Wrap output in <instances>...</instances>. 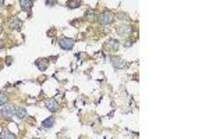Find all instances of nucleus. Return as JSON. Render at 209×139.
Segmentation results:
<instances>
[{
	"label": "nucleus",
	"instance_id": "nucleus-1",
	"mask_svg": "<svg viewBox=\"0 0 209 139\" xmlns=\"http://www.w3.org/2000/svg\"><path fill=\"white\" fill-rule=\"evenodd\" d=\"M74 43H75V40L71 39V38H60L59 39V45L63 50H71Z\"/></svg>",
	"mask_w": 209,
	"mask_h": 139
},
{
	"label": "nucleus",
	"instance_id": "nucleus-2",
	"mask_svg": "<svg viewBox=\"0 0 209 139\" xmlns=\"http://www.w3.org/2000/svg\"><path fill=\"white\" fill-rule=\"evenodd\" d=\"M0 113H2V115L4 118H13V115L16 114V109H14L11 104H4V106H2V109H0Z\"/></svg>",
	"mask_w": 209,
	"mask_h": 139
},
{
	"label": "nucleus",
	"instance_id": "nucleus-3",
	"mask_svg": "<svg viewBox=\"0 0 209 139\" xmlns=\"http://www.w3.org/2000/svg\"><path fill=\"white\" fill-rule=\"evenodd\" d=\"M99 21H101V24H103V25L111 24V22L114 21V14L110 13V11H105V13H102L101 16H99Z\"/></svg>",
	"mask_w": 209,
	"mask_h": 139
},
{
	"label": "nucleus",
	"instance_id": "nucleus-4",
	"mask_svg": "<svg viewBox=\"0 0 209 139\" xmlns=\"http://www.w3.org/2000/svg\"><path fill=\"white\" fill-rule=\"evenodd\" d=\"M110 61H111V65H113L116 70H121L125 67V60L123 57H117V56H111L110 57Z\"/></svg>",
	"mask_w": 209,
	"mask_h": 139
},
{
	"label": "nucleus",
	"instance_id": "nucleus-5",
	"mask_svg": "<svg viewBox=\"0 0 209 139\" xmlns=\"http://www.w3.org/2000/svg\"><path fill=\"white\" fill-rule=\"evenodd\" d=\"M131 32H133V28H131L130 25L123 24V25H119V27H117V34H119L120 36H128Z\"/></svg>",
	"mask_w": 209,
	"mask_h": 139
},
{
	"label": "nucleus",
	"instance_id": "nucleus-6",
	"mask_svg": "<svg viewBox=\"0 0 209 139\" xmlns=\"http://www.w3.org/2000/svg\"><path fill=\"white\" fill-rule=\"evenodd\" d=\"M45 106H46V109L49 110V111H57L59 110V102H57L56 99H49V100H46V103H45Z\"/></svg>",
	"mask_w": 209,
	"mask_h": 139
},
{
	"label": "nucleus",
	"instance_id": "nucleus-7",
	"mask_svg": "<svg viewBox=\"0 0 209 139\" xmlns=\"http://www.w3.org/2000/svg\"><path fill=\"white\" fill-rule=\"evenodd\" d=\"M16 115L20 118V120H25V118L28 117L25 107H22V106H17V107H16Z\"/></svg>",
	"mask_w": 209,
	"mask_h": 139
},
{
	"label": "nucleus",
	"instance_id": "nucleus-8",
	"mask_svg": "<svg viewBox=\"0 0 209 139\" xmlns=\"http://www.w3.org/2000/svg\"><path fill=\"white\" fill-rule=\"evenodd\" d=\"M8 25H10V28H13V29L18 31V29H21V27H22V22H21V20H18V18H17V17H14V18H11V20H10V22H8Z\"/></svg>",
	"mask_w": 209,
	"mask_h": 139
},
{
	"label": "nucleus",
	"instance_id": "nucleus-9",
	"mask_svg": "<svg viewBox=\"0 0 209 139\" xmlns=\"http://www.w3.org/2000/svg\"><path fill=\"white\" fill-rule=\"evenodd\" d=\"M48 65H49L48 59H39V60H36V67L41 70V71H45V70L48 68Z\"/></svg>",
	"mask_w": 209,
	"mask_h": 139
},
{
	"label": "nucleus",
	"instance_id": "nucleus-10",
	"mask_svg": "<svg viewBox=\"0 0 209 139\" xmlns=\"http://www.w3.org/2000/svg\"><path fill=\"white\" fill-rule=\"evenodd\" d=\"M20 6H21L22 10L30 11L31 8H32V6H34V2H32V0H21V2H20Z\"/></svg>",
	"mask_w": 209,
	"mask_h": 139
},
{
	"label": "nucleus",
	"instance_id": "nucleus-11",
	"mask_svg": "<svg viewBox=\"0 0 209 139\" xmlns=\"http://www.w3.org/2000/svg\"><path fill=\"white\" fill-rule=\"evenodd\" d=\"M53 125H54V117H49V118L42 121V128H45V129L52 128Z\"/></svg>",
	"mask_w": 209,
	"mask_h": 139
},
{
	"label": "nucleus",
	"instance_id": "nucleus-12",
	"mask_svg": "<svg viewBox=\"0 0 209 139\" xmlns=\"http://www.w3.org/2000/svg\"><path fill=\"white\" fill-rule=\"evenodd\" d=\"M0 139H16V135L11 134L8 129H4V131L0 134Z\"/></svg>",
	"mask_w": 209,
	"mask_h": 139
},
{
	"label": "nucleus",
	"instance_id": "nucleus-13",
	"mask_svg": "<svg viewBox=\"0 0 209 139\" xmlns=\"http://www.w3.org/2000/svg\"><path fill=\"white\" fill-rule=\"evenodd\" d=\"M8 102V96L4 93V92H0V106H4Z\"/></svg>",
	"mask_w": 209,
	"mask_h": 139
},
{
	"label": "nucleus",
	"instance_id": "nucleus-14",
	"mask_svg": "<svg viewBox=\"0 0 209 139\" xmlns=\"http://www.w3.org/2000/svg\"><path fill=\"white\" fill-rule=\"evenodd\" d=\"M107 45L110 46V47H113V50H119V47H120L119 42H117V40H114V39L109 40V42H107Z\"/></svg>",
	"mask_w": 209,
	"mask_h": 139
},
{
	"label": "nucleus",
	"instance_id": "nucleus-15",
	"mask_svg": "<svg viewBox=\"0 0 209 139\" xmlns=\"http://www.w3.org/2000/svg\"><path fill=\"white\" fill-rule=\"evenodd\" d=\"M80 4H81L80 2H68V3H67V6H68L70 8H75V7H78Z\"/></svg>",
	"mask_w": 209,
	"mask_h": 139
},
{
	"label": "nucleus",
	"instance_id": "nucleus-16",
	"mask_svg": "<svg viewBox=\"0 0 209 139\" xmlns=\"http://www.w3.org/2000/svg\"><path fill=\"white\" fill-rule=\"evenodd\" d=\"M119 18H120V20H121V21H123V20H124V21H127V20H128V17H127V16H125V14L120 13V14H119Z\"/></svg>",
	"mask_w": 209,
	"mask_h": 139
},
{
	"label": "nucleus",
	"instance_id": "nucleus-17",
	"mask_svg": "<svg viewBox=\"0 0 209 139\" xmlns=\"http://www.w3.org/2000/svg\"><path fill=\"white\" fill-rule=\"evenodd\" d=\"M11 63H13V59H11V57H7V59H6V64L10 65Z\"/></svg>",
	"mask_w": 209,
	"mask_h": 139
},
{
	"label": "nucleus",
	"instance_id": "nucleus-18",
	"mask_svg": "<svg viewBox=\"0 0 209 139\" xmlns=\"http://www.w3.org/2000/svg\"><path fill=\"white\" fill-rule=\"evenodd\" d=\"M2 6H4V2H3V0H0V7H2Z\"/></svg>",
	"mask_w": 209,
	"mask_h": 139
},
{
	"label": "nucleus",
	"instance_id": "nucleus-19",
	"mask_svg": "<svg viewBox=\"0 0 209 139\" xmlns=\"http://www.w3.org/2000/svg\"><path fill=\"white\" fill-rule=\"evenodd\" d=\"M0 34H2V24H0Z\"/></svg>",
	"mask_w": 209,
	"mask_h": 139
},
{
	"label": "nucleus",
	"instance_id": "nucleus-20",
	"mask_svg": "<svg viewBox=\"0 0 209 139\" xmlns=\"http://www.w3.org/2000/svg\"><path fill=\"white\" fill-rule=\"evenodd\" d=\"M34 139H38V138H34Z\"/></svg>",
	"mask_w": 209,
	"mask_h": 139
}]
</instances>
